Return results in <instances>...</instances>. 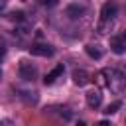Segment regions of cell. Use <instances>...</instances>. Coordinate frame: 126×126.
I'll list each match as a JSON object with an SVG mask.
<instances>
[{
  "label": "cell",
  "instance_id": "obj_21",
  "mask_svg": "<svg viewBox=\"0 0 126 126\" xmlns=\"http://www.w3.org/2000/svg\"><path fill=\"white\" fill-rule=\"evenodd\" d=\"M0 77H2V69H0Z\"/></svg>",
  "mask_w": 126,
  "mask_h": 126
},
{
  "label": "cell",
  "instance_id": "obj_12",
  "mask_svg": "<svg viewBox=\"0 0 126 126\" xmlns=\"http://www.w3.org/2000/svg\"><path fill=\"white\" fill-rule=\"evenodd\" d=\"M96 85H98V87H108L106 71H98V73H96Z\"/></svg>",
  "mask_w": 126,
  "mask_h": 126
},
{
  "label": "cell",
  "instance_id": "obj_13",
  "mask_svg": "<svg viewBox=\"0 0 126 126\" xmlns=\"http://www.w3.org/2000/svg\"><path fill=\"white\" fill-rule=\"evenodd\" d=\"M41 6H47V8H53V6H57L59 4V0H37Z\"/></svg>",
  "mask_w": 126,
  "mask_h": 126
},
{
  "label": "cell",
  "instance_id": "obj_3",
  "mask_svg": "<svg viewBox=\"0 0 126 126\" xmlns=\"http://www.w3.org/2000/svg\"><path fill=\"white\" fill-rule=\"evenodd\" d=\"M116 14H118V6L114 2L102 4V8H100V22H110V20L116 18Z\"/></svg>",
  "mask_w": 126,
  "mask_h": 126
},
{
  "label": "cell",
  "instance_id": "obj_6",
  "mask_svg": "<svg viewBox=\"0 0 126 126\" xmlns=\"http://www.w3.org/2000/svg\"><path fill=\"white\" fill-rule=\"evenodd\" d=\"M65 14H67L71 20H77V18H81V16L85 14V6H83V4L73 2V4H69V6L65 8Z\"/></svg>",
  "mask_w": 126,
  "mask_h": 126
},
{
  "label": "cell",
  "instance_id": "obj_9",
  "mask_svg": "<svg viewBox=\"0 0 126 126\" xmlns=\"http://www.w3.org/2000/svg\"><path fill=\"white\" fill-rule=\"evenodd\" d=\"M110 49H112L116 55H122V53L126 51V45H124V41H122V35H120V37H110Z\"/></svg>",
  "mask_w": 126,
  "mask_h": 126
},
{
  "label": "cell",
  "instance_id": "obj_20",
  "mask_svg": "<svg viewBox=\"0 0 126 126\" xmlns=\"http://www.w3.org/2000/svg\"><path fill=\"white\" fill-rule=\"evenodd\" d=\"M77 126H87V124H85V122H79V124H77Z\"/></svg>",
  "mask_w": 126,
  "mask_h": 126
},
{
  "label": "cell",
  "instance_id": "obj_19",
  "mask_svg": "<svg viewBox=\"0 0 126 126\" xmlns=\"http://www.w3.org/2000/svg\"><path fill=\"white\" fill-rule=\"evenodd\" d=\"M0 57H4V49L2 47H0Z\"/></svg>",
  "mask_w": 126,
  "mask_h": 126
},
{
  "label": "cell",
  "instance_id": "obj_7",
  "mask_svg": "<svg viewBox=\"0 0 126 126\" xmlns=\"http://www.w3.org/2000/svg\"><path fill=\"white\" fill-rule=\"evenodd\" d=\"M63 71H65V65H63V63H59L53 71H49V73L43 77V83H45V85H53V83H55V79H59V77L63 75Z\"/></svg>",
  "mask_w": 126,
  "mask_h": 126
},
{
  "label": "cell",
  "instance_id": "obj_5",
  "mask_svg": "<svg viewBox=\"0 0 126 126\" xmlns=\"http://www.w3.org/2000/svg\"><path fill=\"white\" fill-rule=\"evenodd\" d=\"M71 79H73V83H75L77 87H85V85L91 83V75H89L85 69H75V71L71 73Z\"/></svg>",
  "mask_w": 126,
  "mask_h": 126
},
{
  "label": "cell",
  "instance_id": "obj_14",
  "mask_svg": "<svg viewBox=\"0 0 126 126\" xmlns=\"http://www.w3.org/2000/svg\"><path fill=\"white\" fill-rule=\"evenodd\" d=\"M10 20H14V22H22V20H24V12H12V14H10Z\"/></svg>",
  "mask_w": 126,
  "mask_h": 126
},
{
  "label": "cell",
  "instance_id": "obj_10",
  "mask_svg": "<svg viewBox=\"0 0 126 126\" xmlns=\"http://www.w3.org/2000/svg\"><path fill=\"white\" fill-rule=\"evenodd\" d=\"M85 53H87L91 59H100V57H102V51H100V47H98V45H93V43L85 45Z\"/></svg>",
  "mask_w": 126,
  "mask_h": 126
},
{
  "label": "cell",
  "instance_id": "obj_2",
  "mask_svg": "<svg viewBox=\"0 0 126 126\" xmlns=\"http://www.w3.org/2000/svg\"><path fill=\"white\" fill-rule=\"evenodd\" d=\"M18 71H20V77H22L24 81H33V79L37 77V69H35V65L30 63V61H26V59L20 61Z\"/></svg>",
  "mask_w": 126,
  "mask_h": 126
},
{
  "label": "cell",
  "instance_id": "obj_11",
  "mask_svg": "<svg viewBox=\"0 0 126 126\" xmlns=\"http://www.w3.org/2000/svg\"><path fill=\"white\" fill-rule=\"evenodd\" d=\"M120 106H122V102H120V100H114V102H112V104H108V106H106V110H102V112H104L106 116H110V114H114Z\"/></svg>",
  "mask_w": 126,
  "mask_h": 126
},
{
  "label": "cell",
  "instance_id": "obj_17",
  "mask_svg": "<svg viewBox=\"0 0 126 126\" xmlns=\"http://www.w3.org/2000/svg\"><path fill=\"white\" fill-rule=\"evenodd\" d=\"M122 41H124V45H126V32L122 33Z\"/></svg>",
  "mask_w": 126,
  "mask_h": 126
},
{
  "label": "cell",
  "instance_id": "obj_16",
  "mask_svg": "<svg viewBox=\"0 0 126 126\" xmlns=\"http://www.w3.org/2000/svg\"><path fill=\"white\" fill-rule=\"evenodd\" d=\"M10 124H12L10 120H4V122H0V126H10Z\"/></svg>",
  "mask_w": 126,
  "mask_h": 126
},
{
  "label": "cell",
  "instance_id": "obj_4",
  "mask_svg": "<svg viewBox=\"0 0 126 126\" xmlns=\"http://www.w3.org/2000/svg\"><path fill=\"white\" fill-rule=\"evenodd\" d=\"M30 53L32 55H37V57H51L55 53V49L51 45H47V43H33L30 47Z\"/></svg>",
  "mask_w": 126,
  "mask_h": 126
},
{
  "label": "cell",
  "instance_id": "obj_15",
  "mask_svg": "<svg viewBox=\"0 0 126 126\" xmlns=\"http://www.w3.org/2000/svg\"><path fill=\"white\" fill-rule=\"evenodd\" d=\"M98 126H110V124H108V120H100V122H98Z\"/></svg>",
  "mask_w": 126,
  "mask_h": 126
},
{
  "label": "cell",
  "instance_id": "obj_18",
  "mask_svg": "<svg viewBox=\"0 0 126 126\" xmlns=\"http://www.w3.org/2000/svg\"><path fill=\"white\" fill-rule=\"evenodd\" d=\"M4 6H6V2H4V0H0V8H4Z\"/></svg>",
  "mask_w": 126,
  "mask_h": 126
},
{
  "label": "cell",
  "instance_id": "obj_1",
  "mask_svg": "<svg viewBox=\"0 0 126 126\" xmlns=\"http://www.w3.org/2000/svg\"><path fill=\"white\" fill-rule=\"evenodd\" d=\"M104 71H106V77H108V89L114 91V93H122V89L126 87L124 75L120 71H108V69H104Z\"/></svg>",
  "mask_w": 126,
  "mask_h": 126
},
{
  "label": "cell",
  "instance_id": "obj_8",
  "mask_svg": "<svg viewBox=\"0 0 126 126\" xmlns=\"http://www.w3.org/2000/svg\"><path fill=\"white\" fill-rule=\"evenodd\" d=\"M100 102H102V94H100L98 91L87 93V104H89V108H98Z\"/></svg>",
  "mask_w": 126,
  "mask_h": 126
}]
</instances>
